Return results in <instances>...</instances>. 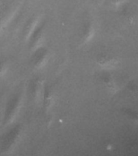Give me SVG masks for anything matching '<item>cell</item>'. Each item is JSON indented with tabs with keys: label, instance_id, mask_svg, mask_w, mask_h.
I'll return each instance as SVG.
<instances>
[{
	"label": "cell",
	"instance_id": "obj_1",
	"mask_svg": "<svg viewBox=\"0 0 138 156\" xmlns=\"http://www.w3.org/2000/svg\"><path fill=\"white\" fill-rule=\"evenodd\" d=\"M23 94L19 92L13 95L4 108V115H3V125L9 126L16 120L17 116L19 115V112L23 106Z\"/></svg>",
	"mask_w": 138,
	"mask_h": 156
},
{
	"label": "cell",
	"instance_id": "obj_3",
	"mask_svg": "<svg viewBox=\"0 0 138 156\" xmlns=\"http://www.w3.org/2000/svg\"><path fill=\"white\" fill-rule=\"evenodd\" d=\"M45 86V81L42 78L37 77L32 80L29 88V94L33 102L35 103L42 102Z\"/></svg>",
	"mask_w": 138,
	"mask_h": 156
},
{
	"label": "cell",
	"instance_id": "obj_4",
	"mask_svg": "<svg viewBox=\"0 0 138 156\" xmlns=\"http://www.w3.org/2000/svg\"><path fill=\"white\" fill-rule=\"evenodd\" d=\"M45 38H46V29H45V24H42L37 28L29 40V50L32 53L43 46Z\"/></svg>",
	"mask_w": 138,
	"mask_h": 156
},
{
	"label": "cell",
	"instance_id": "obj_9",
	"mask_svg": "<svg viewBox=\"0 0 138 156\" xmlns=\"http://www.w3.org/2000/svg\"><path fill=\"white\" fill-rule=\"evenodd\" d=\"M8 69V65L6 61H0V78L7 73Z\"/></svg>",
	"mask_w": 138,
	"mask_h": 156
},
{
	"label": "cell",
	"instance_id": "obj_7",
	"mask_svg": "<svg viewBox=\"0 0 138 156\" xmlns=\"http://www.w3.org/2000/svg\"><path fill=\"white\" fill-rule=\"evenodd\" d=\"M55 96L53 87L51 85H46L44 90L43 98H42L43 108L46 112L49 111L52 107L55 102Z\"/></svg>",
	"mask_w": 138,
	"mask_h": 156
},
{
	"label": "cell",
	"instance_id": "obj_6",
	"mask_svg": "<svg viewBox=\"0 0 138 156\" xmlns=\"http://www.w3.org/2000/svg\"><path fill=\"white\" fill-rule=\"evenodd\" d=\"M41 16L40 15H34L24 24V29L22 31V35L24 41H29L37 28L38 27L39 23L41 21Z\"/></svg>",
	"mask_w": 138,
	"mask_h": 156
},
{
	"label": "cell",
	"instance_id": "obj_5",
	"mask_svg": "<svg viewBox=\"0 0 138 156\" xmlns=\"http://www.w3.org/2000/svg\"><path fill=\"white\" fill-rule=\"evenodd\" d=\"M50 56H51L50 51L44 46L33 52L32 63L34 68L36 69H41L44 68L46 65V63H48Z\"/></svg>",
	"mask_w": 138,
	"mask_h": 156
},
{
	"label": "cell",
	"instance_id": "obj_8",
	"mask_svg": "<svg viewBox=\"0 0 138 156\" xmlns=\"http://www.w3.org/2000/svg\"><path fill=\"white\" fill-rule=\"evenodd\" d=\"M92 34L93 31L91 25L90 24H86L85 26L83 27L82 34H81V37H82V41L84 43L90 40V38L92 36Z\"/></svg>",
	"mask_w": 138,
	"mask_h": 156
},
{
	"label": "cell",
	"instance_id": "obj_10",
	"mask_svg": "<svg viewBox=\"0 0 138 156\" xmlns=\"http://www.w3.org/2000/svg\"><path fill=\"white\" fill-rule=\"evenodd\" d=\"M2 110V101H0V113H1V111Z\"/></svg>",
	"mask_w": 138,
	"mask_h": 156
},
{
	"label": "cell",
	"instance_id": "obj_2",
	"mask_svg": "<svg viewBox=\"0 0 138 156\" xmlns=\"http://www.w3.org/2000/svg\"><path fill=\"white\" fill-rule=\"evenodd\" d=\"M22 129L20 125H16L2 136L0 141V151L2 153L8 154L18 146L21 137Z\"/></svg>",
	"mask_w": 138,
	"mask_h": 156
}]
</instances>
